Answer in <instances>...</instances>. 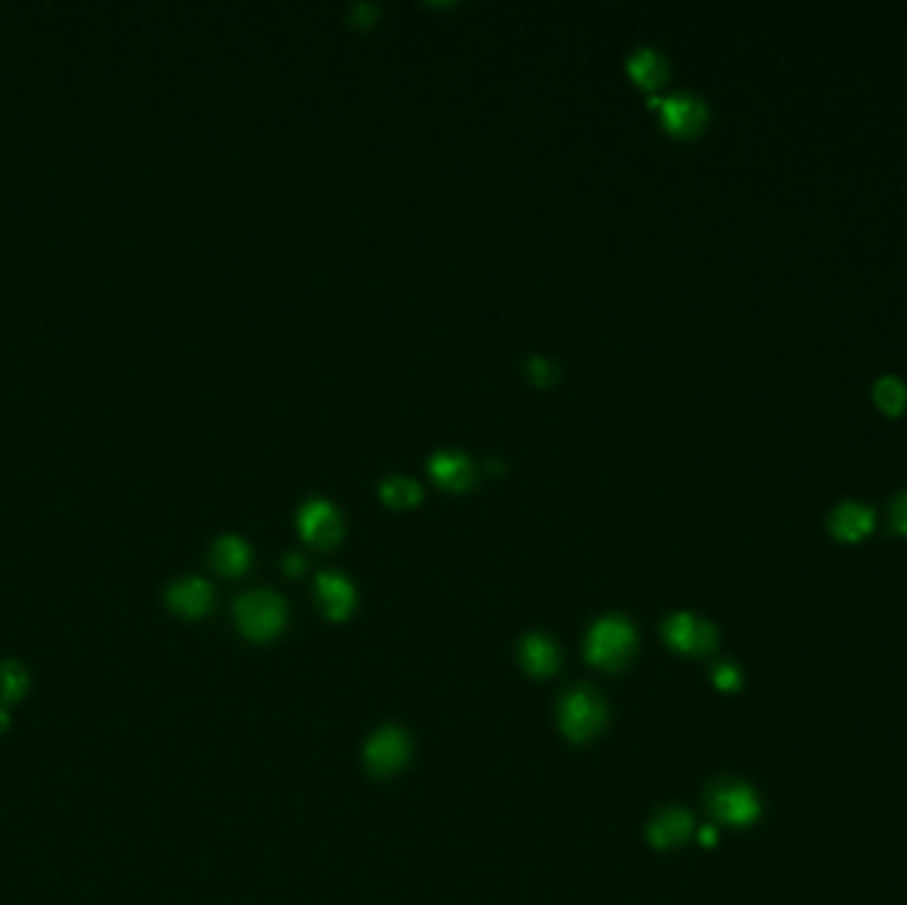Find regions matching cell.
<instances>
[{
	"instance_id": "18",
	"label": "cell",
	"mask_w": 907,
	"mask_h": 905,
	"mask_svg": "<svg viewBox=\"0 0 907 905\" xmlns=\"http://www.w3.org/2000/svg\"><path fill=\"white\" fill-rule=\"evenodd\" d=\"M873 401H876L878 410L886 412V415H899L907 404V388L897 374H884V378H878L876 385H873Z\"/></svg>"
},
{
	"instance_id": "17",
	"label": "cell",
	"mask_w": 907,
	"mask_h": 905,
	"mask_svg": "<svg viewBox=\"0 0 907 905\" xmlns=\"http://www.w3.org/2000/svg\"><path fill=\"white\" fill-rule=\"evenodd\" d=\"M380 494L391 508L404 510V508H414L419 500H423V487H419L414 478L393 476V478H387V481H382Z\"/></svg>"
},
{
	"instance_id": "13",
	"label": "cell",
	"mask_w": 907,
	"mask_h": 905,
	"mask_svg": "<svg viewBox=\"0 0 907 905\" xmlns=\"http://www.w3.org/2000/svg\"><path fill=\"white\" fill-rule=\"evenodd\" d=\"M430 476L449 491H468L476 483V468L462 451H436L430 457Z\"/></svg>"
},
{
	"instance_id": "7",
	"label": "cell",
	"mask_w": 907,
	"mask_h": 905,
	"mask_svg": "<svg viewBox=\"0 0 907 905\" xmlns=\"http://www.w3.org/2000/svg\"><path fill=\"white\" fill-rule=\"evenodd\" d=\"M664 637L674 651L685 653V656H709L719 645L717 626L696 617V613L685 611L666 619Z\"/></svg>"
},
{
	"instance_id": "19",
	"label": "cell",
	"mask_w": 907,
	"mask_h": 905,
	"mask_svg": "<svg viewBox=\"0 0 907 905\" xmlns=\"http://www.w3.org/2000/svg\"><path fill=\"white\" fill-rule=\"evenodd\" d=\"M28 688H30V677L22 664L0 662V704H3V707L17 704L19 698H24Z\"/></svg>"
},
{
	"instance_id": "1",
	"label": "cell",
	"mask_w": 907,
	"mask_h": 905,
	"mask_svg": "<svg viewBox=\"0 0 907 905\" xmlns=\"http://www.w3.org/2000/svg\"><path fill=\"white\" fill-rule=\"evenodd\" d=\"M637 651V632L630 619L624 617H602L592 624L584 640V656L592 667L615 672L630 664Z\"/></svg>"
},
{
	"instance_id": "20",
	"label": "cell",
	"mask_w": 907,
	"mask_h": 905,
	"mask_svg": "<svg viewBox=\"0 0 907 905\" xmlns=\"http://www.w3.org/2000/svg\"><path fill=\"white\" fill-rule=\"evenodd\" d=\"M711 683H714L719 690H724V694H732V690H737L743 685V675L735 664L722 662L711 669Z\"/></svg>"
},
{
	"instance_id": "15",
	"label": "cell",
	"mask_w": 907,
	"mask_h": 905,
	"mask_svg": "<svg viewBox=\"0 0 907 905\" xmlns=\"http://www.w3.org/2000/svg\"><path fill=\"white\" fill-rule=\"evenodd\" d=\"M626 67H630L634 80L647 90H656L669 80V62L656 48H637L626 62Z\"/></svg>"
},
{
	"instance_id": "9",
	"label": "cell",
	"mask_w": 907,
	"mask_h": 905,
	"mask_svg": "<svg viewBox=\"0 0 907 905\" xmlns=\"http://www.w3.org/2000/svg\"><path fill=\"white\" fill-rule=\"evenodd\" d=\"M696 831V818L685 807H666L647 824V842L656 850H674L685 844Z\"/></svg>"
},
{
	"instance_id": "12",
	"label": "cell",
	"mask_w": 907,
	"mask_h": 905,
	"mask_svg": "<svg viewBox=\"0 0 907 905\" xmlns=\"http://www.w3.org/2000/svg\"><path fill=\"white\" fill-rule=\"evenodd\" d=\"M165 600L181 617L199 619L212 609V587L199 577H184L167 587Z\"/></svg>"
},
{
	"instance_id": "4",
	"label": "cell",
	"mask_w": 907,
	"mask_h": 905,
	"mask_svg": "<svg viewBox=\"0 0 907 905\" xmlns=\"http://www.w3.org/2000/svg\"><path fill=\"white\" fill-rule=\"evenodd\" d=\"M706 807L728 826H751L762 813V802L746 781L717 778L706 788Z\"/></svg>"
},
{
	"instance_id": "14",
	"label": "cell",
	"mask_w": 907,
	"mask_h": 905,
	"mask_svg": "<svg viewBox=\"0 0 907 905\" xmlns=\"http://www.w3.org/2000/svg\"><path fill=\"white\" fill-rule=\"evenodd\" d=\"M521 664L528 675L534 677H549L555 675L560 656H557V645L547 635H526L521 643Z\"/></svg>"
},
{
	"instance_id": "2",
	"label": "cell",
	"mask_w": 907,
	"mask_h": 905,
	"mask_svg": "<svg viewBox=\"0 0 907 905\" xmlns=\"http://www.w3.org/2000/svg\"><path fill=\"white\" fill-rule=\"evenodd\" d=\"M237 626L252 643H269L287 622V606L271 590H252L237 600L234 606Z\"/></svg>"
},
{
	"instance_id": "10",
	"label": "cell",
	"mask_w": 907,
	"mask_h": 905,
	"mask_svg": "<svg viewBox=\"0 0 907 905\" xmlns=\"http://www.w3.org/2000/svg\"><path fill=\"white\" fill-rule=\"evenodd\" d=\"M828 528H831L835 539L860 542L876 528V513H873L871 505H863V502L844 500L828 515Z\"/></svg>"
},
{
	"instance_id": "21",
	"label": "cell",
	"mask_w": 907,
	"mask_h": 905,
	"mask_svg": "<svg viewBox=\"0 0 907 905\" xmlns=\"http://www.w3.org/2000/svg\"><path fill=\"white\" fill-rule=\"evenodd\" d=\"M557 374H560V370H557V367L553 364V361L549 359H544V357H534V359H528V378L534 380L536 385H549V383H555V378Z\"/></svg>"
},
{
	"instance_id": "16",
	"label": "cell",
	"mask_w": 907,
	"mask_h": 905,
	"mask_svg": "<svg viewBox=\"0 0 907 905\" xmlns=\"http://www.w3.org/2000/svg\"><path fill=\"white\" fill-rule=\"evenodd\" d=\"M210 560L212 568L218 574H223V577H239V574H244L250 568L252 553L248 542L239 539V536H220L216 545H212Z\"/></svg>"
},
{
	"instance_id": "3",
	"label": "cell",
	"mask_w": 907,
	"mask_h": 905,
	"mask_svg": "<svg viewBox=\"0 0 907 905\" xmlns=\"http://www.w3.org/2000/svg\"><path fill=\"white\" fill-rule=\"evenodd\" d=\"M557 722L566 739L576 743L592 741L608 722L605 701L592 688H576L560 698Z\"/></svg>"
},
{
	"instance_id": "11",
	"label": "cell",
	"mask_w": 907,
	"mask_h": 905,
	"mask_svg": "<svg viewBox=\"0 0 907 905\" xmlns=\"http://www.w3.org/2000/svg\"><path fill=\"white\" fill-rule=\"evenodd\" d=\"M316 600H319L324 617L332 622H342L356 609V590L342 574L324 571L316 577Z\"/></svg>"
},
{
	"instance_id": "5",
	"label": "cell",
	"mask_w": 907,
	"mask_h": 905,
	"mask_svg": "<svg viewBox=\"0 0 907 905\" xmlns=\"http://www.w3.org/2000/svg\"><path fill=\"white\" fill-rule=\"evenodd\" d=\"M651 107L658 109L664 128L677 139H692L709 122V107L701 96L679 90V94L664 96V99H651Z\"/></svg>"
},
{
	"instance_id": "6",
	"label": "cell",
	"mask_w": 907,
	"mask_h": 905,
	"mask_svg": "<svg viewBox=\"0 0 907 905\" xmlns=\"http://www.w3.org/2000/svg\"><path fill=\"white\" fill-rule=\"evenodd\" d=\"M409 757H412L409 735L395 726L380 728L378 733L367 741L364 762H367L369 773H374L378 778H387V775L401 773L406 767V762H409Z\"/></svg>"
},
{
	"instance_id": "23",
	"label": "cell",
	"mask_w": 907,
	"mask_h": 905,
	"mask_svg": "<svg viewBox=\"0 0 907 905\" xmlns=\"http://www.w3.org/2000/svg\"><path fill=\"white\" fill-rule=\"evenodd\" d=\"M282 568H284V571L289 574V577H300V574L306 571V558H303L300 553H289V555H284Z\"/></svg>"
},
{
	"instance_id": "24",
	"label": "cell",
	"mask_w": 907,
	"mask_h": 905,
	"mask_svg": "<svg viewBox=\"0 0 907 905\" xmlns=\"http://www.w3.org/2000/svg\"><path fill=\"white\" fill-rule=\"evenodd\" d=\"M698 839H701V844H714L717 842V829L714 826H703V829H698Z\"/></svg>"
},
{
	"instance_id": "22",
	"label": "cell",
	"mask_w": 907,
	"mask_h": 905,
	"mask_svg": "<svg viewBox=\"0 0 907 905\" xmlns=\"http://www.w3.org/2000/svg\"><path fill=\"white\" fill-rule=\"evenodd\" d=\"M889 515H892L894 532L907 536V489L899 491V494L894 497L892 505H889Z\"/></svg>"
},
{
	"instance_id": "8",
	"label": "cell",
	"mask_w": 907,
	"mask_h": 905,
	"mask_svg": "<svg viewBox=\"0 0 907 905\" xmlns=\"http://www.w3.org/2000/svg\"><path fill=\"white\" fill-rule=\"evenodd\" d=\"M297 526H300L303 539L310 547L329 549L342 539V515L332 502L327 500H310L300 508L297 515Z\"/></svg>"
},
{
	"instance_id": "25",
	"label": "cell",
	"mask_w": 907,
	"mask_h": 905,
	"mask_svg": "<svg viewBox=\"0 0 907 905\" xmlns=\"http://www.w3.org/2000/svg\"><path fill=\"white\" fill-rule=\"evenodd\" d=\"M6 728H9V712H6V709H0V733H3Z\"/></svg>"
}]
</instances>
